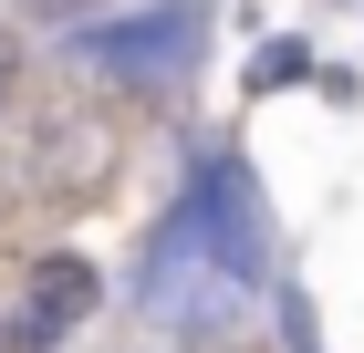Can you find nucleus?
Here are the masks:
<instances>
[{
    "instance_id": "5",
    "label": "nucleus",
    "mask_w": 364,
    "mask_h": 353,
    "mask_svg": "<svg viewBox=\"0 0 364 353\" xmlns=\"http://www.w3.org/2000/svg\"><path fill=\"white\" fill-rule=\"evenodd\" d=\"M31 21H73V11H94V0H21Z\"/></svg>"
},
{
    "instance_id": "1",
    "label": "nucleus",
    "mask_w": 364,
    "mask_h": 353,
    "mask_svg": "<svg viewBox=\"0 0 364 353\" xmlns=\"http://www.w3.org/2000/svg\"><path fill=\"white\" fill-rule=\"evenodd\" d=\"M260 260H271V239H260V197L250 177L229 156L198 166L188 208L156 229V249H146V301H156V322L177 332H219L240 301L260 291Z\"/></svg>"
},
{
    "instance_id": "6",
    "label": "nucleus",
    "mask_w": 364,
    "mask_h": 353,
    "mask_svg": "<svg viewBox=\"0 0 364 353\" xmlns=\"http://www.w3.org/2000/svg\"><path fill=\"white\" fill-rule=\"evenodd\" d=\"M11 83H21V42L0 31V104H11Z\"/></svg>"
},
{
    "instance_id": "3",
    "label": "nucleus",
    "mask_w": 364,
    "mask_h": 353,
    "mask_svg": "<svg viewBox=\"0 0 364 353\" xmlns=\"http://www.w3.org/2000/svg\"><path fill=\"white\" fill-rule=\"evenodd\" d=\"M94 301H105V281H94V260H73V249H53V260H31V281H21V312H11V332H21V343L42 353V343H63V332L84 322Z\"/></svg>"
},
{
    "instance_id": "2",
    "label": "nucleus",
    "mask_w": 364,
    "mask_h": 353,
    "mask_svg": "<svg viewBox=\"0 0 364 353\" xmlns=\"http://www.w3.org/2000/svg\"><path fill=\"white\" fill-rule=\"evenodd\" d=\"M21 177H31L42 208H84V197L114 177V125H105V114H63V125H42L31 156H21Z\"/></svg>"
},
{
    "instance_id": "4",
    "label": "nucleus",
    "mask_w": 364,
    "mask_h": 353,
    "mask_svg": "<svg viewBox=\"0 0 364 353\" xmlns=\"http://www.w3.org/2000/svg\"><path fill=\"white\" fill-rule=\"evenodd\" d=\"M198 31H208V11H198V0H156L146 21L94 31V63H114V73H167V63L198 53Z\"/></svg>"
}]
</instances>
